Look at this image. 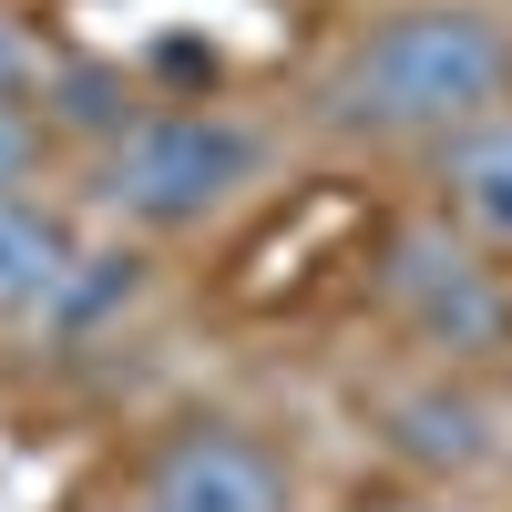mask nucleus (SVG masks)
<instances>
[{"instance_id":"f8f14e48","label":"nucleus","mask_w":512,"mask_h":512,"mask_svg":"<svg viewBox=\"0 0 512 512\" xmlns=\"http://www.w3.org/2000/svg\"><path fill=\"white\" fill-rule=\"evenodd\" d=\"M431 512H451V502H431Z\"/></svg>"},{"instance_id":"1a4fd4ad","label":"nucleus","mask_w":512,"mask_h":512,"mask_svg":"<svg viewBox=\"0 0 512 512\" xmlns=\"http://www.w3.org/2000/svg\"><path fill=\"white\" fill-rule=\"evenodd\" d=\"M62 256H72V246L41 226L21 195H0V318H11V308H41L52 277H62Z\"/></svg>"},{"instance_id":"0eeeda50","label":"nucleus","mask_w":512,"mask_h":512,"mask_svg":"<svg viewBox=\"0 0 512 512\" xmlns=\"http://www.w3.org/2000/svg\"><path fill=\"white\" fill-rule=\"evenodd\" d=\"M41 103H52V123L82 134V144H123L144 123V93H134L123 62H52L41 72Z\"/></svg>"},{"instance_id":"6e6552de","label":"nucleus","mask_w":512,"mask_h":512,"mask_svg":"<svg viewBox=\"0 0 512 512\" xmlns=\"http://www.w3.org/2000/svg\"><path fill=\"white\" fill-rule=\"evenodd\" d=\"M144 297V256L134 246H93V256H62V277H52V308L62 328H93V318H113V308H134Z\"/></svg>"},{"instance_id":"39448f33","label":"nucleus","mask_w":512,"mask_h":512,"mask_svg":"<svg viewBox=\"0 0 512 512\" xmlns=\"http://www.w3.org/2000/svg\"><path fill=\"white\" fill-rule=\"evenodd\" d=\"M379 420H390V451L410 461V472H472V461L492 451V420H482L472 390H400Z\"/></svg>"},{"instance_id":"20e7f679","label":"nucleus","mask_w":512,"mask_h":512,"mask_svg":"<svg viewBox=\"0 0 512 512\" xmlns=\"http://www.w3.org/2000/svg\"><path fill=\"white\" fill-rule=\"evenodd\" d=\"M154 512H287V482L277 461L236 441V431H185L154 451V482H144Z\"/></svg>"},{"instance_id":"f03ea898","label":"nucleus","mask_w":512,"mask_h":512,"mask_svg":"<svg viewBox=\"0 0 512 512\" xmlns=\"http://www.w3.org/2000/svg\"><path fill=\"white\" fill-rule=\"evenodd\" d=\"M256 175H267V134L216 113V103H185V113H144L134 134L103 154V205L154 226V236H175V226L226 216Z\"/></svg>"},{"instance_id":"9d476101","label":"nucleus","mask_w":512,"mask_h":512,"mask_svg":"<svg viewBox=\"0 0 512 512\" xmlns=\"http://www.w3.org/2000/svg\"><path fill=\"white\" fill-rule=\"evenodd\" d=\"M31 154H41V134H31V113L0 93V195H21V175H31Z\"/></svg>"},{"instance_id":"423d86ee","label":"nucleus","mask_w":512,"mask_h":512,"mask_svg":"<svg viewBox=\"0 0 512 512\" xmlns=\"http://www.w3.org/2000/svg\"><path fill=\"white\" fill-rule=\"evenodd\" d=\"M441 195H451L461 236L512 246V123H472V134H451V154H441Z\"/></svg>"},{"instance_id":"7ed1b4c3","label":"nucleus","mask_w":512,"mask_h":512,"mask_svg":"<svg viewBox=\"0 0 512 512\" xmlns=\"http://www.w3.org/2000/svg\"><path fill=\"white\" fill-rule=\"evenodd\" d=\"M390 308L420 328V349H492V338L512 328V297L502 277L472 256V236H451V226H410L390 236Z\"/></svg>"},{"instance_id":"ddd939ff","label":"nucleus","mask_w":512,"mask_h":512,"mask_svg":"<svg viewBox=\"0 0 512 512\" xmlns=\"http://www.w3.org/2000/svg\"><path fill=\"white\" fill-rule=\"evenodd\" d=\"M134 512H154V502H134Z\"/></svg>"},{"instance_id":"f257e3e1","label":"nucleus","mask_w":512,"mask_h":512,"mask_svg":"<svg viewBox=\"0 0 512 512\" xmlns=\"http://www.w3.org/2000/svg\"><path fill=\"white\" fill-rule=\"evenodd\" d=\"M502 82H512V41L492 31V11L420 0V11H390L349 52L338 123H369V134H472V123H492Z\"/></svg>"},{"instance_id":"9b49d317","label":"nucleus","mask_w":512,"mask_h":512,"mask_svg":"<svg viewBox=\"0 0 512 512\" xmlns=\"http://www.w3.org/2000/svg\"><path fill=\"white\" fill-rule=\"evenodd\" d=\"M21 82H41V62L21 52V41H11V31H0V93H11V103H21Z\"/></svg>"}]
</instances>
